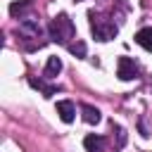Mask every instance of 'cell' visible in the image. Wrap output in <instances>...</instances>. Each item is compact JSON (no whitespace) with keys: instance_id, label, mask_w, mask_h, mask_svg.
Instances as JSON below:
<instances>
[{"instance_id":"52a82bcc","label":"cell","mask_w":152,"mask_h":152,"mask_svg":"<svg viewBox=\"0 0 152 152\" xmlns=\"http://www.w3.org/2000/svg\"><path fill=\"white\" fill-rule=\"evenodd\" d=\"M59 71H62V59H59V57H50L48 64H45L43 76H45V78H52V76H57Z\"/></svg>"},{"instance_id":"3957f363","label":"cell","mask_w":152,"mask_h":152,"mask_svg":"<svg viewBox=\"0 0 152 152\" xmlns=\"http://www.w3.org/2000/svg\"><path fill=\"white\" fill-rule=\"evenodd\" d=\"M116 76L121 81H133L138 76V64L131 59V57H119V64H116Z\"/></svg>"},{"instance_id":"8992f818","label":"cell","mask_w":152,"mask_h":152,"mask_svg":"<svg viewBox=\"0 0 152 152\" xmlns=\"http://www.w3.org/2000/svg\"><path fill=\"white\" fill-rule=\"evenodd\" d=\"M81 116H83V121H86V124H97V121L102 119L100 109H97V107H93V104H83V107H81Z\"/></svg>"},{"instance_id":"277c9868","label":"cell","mask_w":152,"mask_h":152,"mask_svg":"<svg viewBox=\"0 0 152 152\" xmlns=\"http://www.w3.org/2000/svg\"><path fill=\"white\" fill-rule=\"evenodd\" d=\"M57 114H59V119H62L64 124H71V121L76 119V107H74V102H69V100L57 102Z\"/></svg>"},{"instance_id":"7a4b0ae2","label":"cell","mask_w":152,"mask_h":152,"mask_svg":"<svg viewBox=\"0 0 152 152\" xmlns=\"http://www.w3.org/2000/svg\"><path fill=\"white\" fill-rule=\"evenodd\" d=\"M90 31H93V36L97 38V40H112L116 33H119V28H116V24L114 21H109V19H102V17H95V12H90Z\"/></svg>"},{"instance_id":"4fadbf2b","label":"cell","mask_w":152,"mask_h":152,"mask_svg":"<svg viewBox=\"0 0 152 152\" xmlns=\"http://www.w3.org/2000/svg\"><path fill=\"white\" fill-rule=\"evenodd\" d=\"M76 2H78V0H76Z\"/></svg>"},{"instance_id":"8fae6325","label":"cell","mask_w":152,"mask_h":152,"mask_svg":"<svg viewBox=\"0 0 152 152\" xmlns=\"http://www.w3.org/2000/svg\"><path fill=\"white\" fill-rule=\"evenodd\" d=\"M69 52L76 55V57H86V43H83V40H74V43H69Z\"/></svg>"},{"instance_id":"5b68a950","label":"cell","mask_w":152,"mask_h":152,"mask_svg":"<svg viewBox=\"0 0 152 152\" xmlns=\"http://www.w3.org/2000/svg\"><path fill=\"white\" fill-rule=\"evenodd\" d=\"M135 43H138L140 48H145L147 52H152V26L140 28V31L135 33Z\"/></svg>"},{"instance_id":"30bf717a","label":"cell","mask_w":152,"mask_h":152,"mask_svg":"<svg viewBox=\"0 0 152 152\" xmlns=\"http://www.w3.org/2000/svg\"><path fill=\"white\" fill-rule=\"evenodd\" d=\"M28 83H31L33 88H38V90H40V93H43L45 97H52V95L57 93V88H55V86H45V83H43L40 78H28Z\"/></svg>"},{"instance_id":"9c48e42d","label":"cell","mask_w":152,"mask_h":152,"mask_svg":"<svg viewBox=\"0 0 152 152\" xmlns=\"http://www.w3.org/2000/svg\"><path fill=\"white\" fill-rule=\"evenodd\" d=\"M83 145H86V150H88V152H97V150H102V147H104V138H100V135H86Z\"/></svg>"},{"instance_id":"ba28073f","label":"cell","mask_w":152,"mask_h":152,"mask_svg":"<svg viewBox=\"0 0 152 152\" xmlns=\"http://www.w3.org/2000/svg\"><path fill=\"white\" fill-rule=\"evenodd\" d=\"M21 33L38 38V36H40V26H38V21H36V19H21Z\"/></svg>"},{"instance_id":"7c38bea8","label":"cell","mask_w":152,"mask_h":152,"mask_svg":"<svg viewBox=\"0 0 152 152\" xmlns=\"http://www.w3.org/2000/svg\"><path fill=\"white\" fill-rule=\"evenodd\" d=\"M24 10H26V2H21V5H19V2H14V5H10V14H12V17H19Z\"/></svg>"},{"instance_id":"6da1fadb","label":"cell","mask_w":152,"mask_h":152,"mask_svg":"<svg viewBox=\"0 0 152 152\" xmlns=\"http://www.w3.org/2000/svg\"><path fill=\"white\" fill-rule=\"evenodd\" d=\"M76 36V28H74V21L66 17V14H57L52 21H50V38L55 43H62V45H69V40Z\"/></svg>"}]
</instances>
